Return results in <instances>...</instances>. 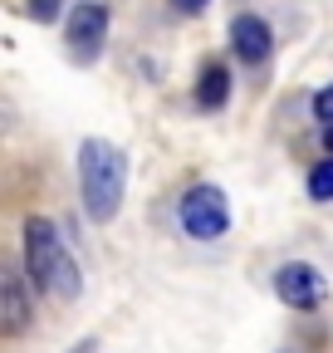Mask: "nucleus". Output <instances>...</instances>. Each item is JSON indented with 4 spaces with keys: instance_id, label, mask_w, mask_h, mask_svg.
Listing matches in <instances>:
<instances>
[{
    "instance_id": "obj_4",
    "label": "nucleus",
    "mask_w": 333,
    "mask_h": 353,
    "mask_svg": "<svg viewBox=\"0 0 333 353\" xmlns=\"http://www.w3.org/2000/svg\"><path fill=\"white\" fill-rule=\"evenodd\" d=\"M34 324V304H30V275L15 260H0V339H15Z\"/></svg>"
},
{
    "instance_id": "obj_3",
    "label": "nucleus",
    "mask_w": 333,
    "mask_h": 353,
    "mask_svg": "<svg viewBox=\"0 0 333 353\" xmlns=\"http://www.w3.org/2000/svg\"><path fill=\"white\" fill-rule=\"evenodd\" d=\"M177 221H182V231H186L191 241H221L226 226H230V201H226L221 187L201 182V187H191V192L182 196Z\"/></svg>"
},
{
    "instance_id": "obj_6",
    "label": "nucleus",
    "mask_w": 333,
    "mask_h": 353,
    "mask_svg": "<svg viewBox=\"0 0 333 353\" xmlns=\"http://www.w3.org/2000/svg\"><path fill=\"white\" fill-rule=\"evenodd\" d=\"M275 294H279L289 309H319L323 294H328V285H323V275L314 270L309 260H289V265H279V270H275Z\"/></svg>"
},
{
    "instance_id": "obj_12",
    "label": "nucleus",
    "mask_w": 333,
    "mask_h": 353,
    "mask_svg": "<svg viewBox=\"0 0 333 353\" xmlns=\"http://www.w3.org/2000/svg\"><path fill=\"white\" fill-rule=\"evenodd\" d=\"M206 6H211V0H172V10H177V15H201Z\"/></svg>"
},
{
    "instance_id": "obj_13",
    "label": "nucleus",
    "mask_w": 333,
    "mask_h": 353,
    "mask_svg": "<svg viewBox=\"0 0 333 353\" xmlns=\"http://www.w3.org/2000/svg\"><path fill=\"white\" fill-rule=\"evenodd\" d=\"M323 148H328V152H333V123H328V128H323Z\"/></svg>"
},
{
    "instance_id": "obj_5",
    "label": "nucleus",
    "mask_w": 333,
    "mask_h": 353,
    "mask_svg": "<svg viewBox=\"0 0 333 353\" xmlns=\"http://www.w3.org/2000/svg\"><path fill=\"white\" fill-rule=\"evenodd\" d=\"M64 39H69L74 64H94L103 54V39H108V6H98V0L74 6V15L64 25Z\"/></svg>"
},
{
    "instance_id": "obj_10",
    "label": "nucleus",
    "mask_w": 333,
    "mask_h": 353,
    "mask_svg": "<svg viewBox=\"0 0 333 353\" xmlns=\"http://www.w3.org/2000/svg\"><path fill=\"white\" fill-rule=\"evenodd\" d=\"M59 10H64V0H30V6H25V15H30L34 25H54Z\"/></svg>"
},
{
    "instance_id": "obj_1",
    "label": "nucleus",
    "mask_w": 333,
    "mask_h": 353,
    "mask_svg": "<svg viewBox=\"0 0 333 353\" xmlns=\"http://www.w3.org/2000/svg\"><path fill=\"white\" fill-rule=\"evenodd\" d=\"M25 275L30 285L54 299V304H74L83 294V275H78V260L64 245L59 226L50 216H30L25 221Z\"/></svg>"
},
{
    "instance_id": "obj_2",
    "label": "nucleus",
    "mask_w": 333,
    "mask_h": 353,
    "mask_svg": "<svg viewBox=\"0 0 333 353\" xmlns=\"http://www.w3.org/2000/svg\"><path fill=\"white\" fill-rule=\"evenodd\" d=\"M122 192H128V157L122 148H113L108 138H89L78 148V196L89 221H113L122 206Z\"/></svg>"
},
{
    "instance_id": "obj_11",
    "label": "nucleus",
    "mask_w": 333,
    "mask_h": 353,
    "mask_svg": "<svg viewBox=\"0 0 333 353\" xmlns=\"http://www.w3.org/2000/svg\"><path fill=\"white\" fill-rule=\"evenodd\" d=\"M314 118H319L323 128L333 123V83H328V88H319V99H314Z\"/></svg>"
},
{
    "instance_id": "obj_8",
    "label": "nucleus",
    "mask_w": 333,
    "mask_h": 353,
    "mask_svg": "<svg viewBox=\"0 0 333 353\" xmlns=\"http://www.w3.org/2000/svg\"><path fill=\"white\" fill-rule=\"evenodd\" d=\"M196 103L206 108V113H216V108H226L230 103V69L226 64H206L201 69V79H196Z\"/></svg>"
},
{
    "instance_id": "obj_9",
    "label": "nucleus",
    "mask_w": 333,
    "mask_h": 353,
    "mask_svg": "<svg viewBox=\"0 0 333 353\" xmlns=\"http://www.w3.org/2000/svg\"><path fill=\"white\" fill-rule=\"evenodd\" d=\"M309 196H314V201H333V157H323V162L309 172Z\"/></svg>"
},
{
    "instance_id": "obj_7",
    "label": "nucleus",
    "mask_w": 333,
    "mask_h": 353,
    "mask_svg": "<svg viewBox=\"0 0 333 353\" xmlns=\"http://www.w3.org/2000/svg\"><path fill=\"white\" fill-rule=\"evenodd\" d=\"M230 50L245 59V64H265L270 50H275V34L260 15H235L230 20Z\"/></svg>"
}]
</instances>
